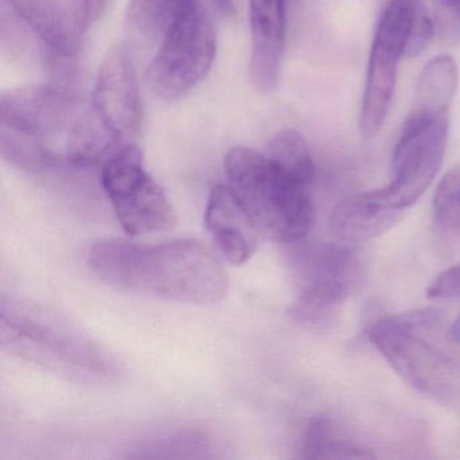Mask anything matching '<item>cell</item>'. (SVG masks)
I'll return each mask as SVG.
<instances>
[{"label": "cell", "mask_w": 460, "mask_h": 460, "mask_svg": "<svg viewBox=\"0 0 460 460\" xmlns=\"http://www.w3.org/2000/svg\"><path fill=\"white\" fill-rule=\"evenodd\" d=\"M122 149L93 102L66 88L31 85L0 99V150L21 171L103 165Z\"/></svg>", "instance_id": "obj_1"}, {"label": "cell", "mask_w": 460, "mask_h": 460, "mask_svg": "<svg viewBox=\"0 0 460 460\" xmlns=\"http://www.w3.org/2000/svg\"><path fill=\"white\" fill-rule=\"evenodd\" d=\"M88 262L109 287L158 300L206 305L219 303L228 290L219 258L195 239L158 244L104 239L91 247Z\"/></svg>", "instance_id": "obj_2"}, {"label": "cell", "mask_w": 460, "mask_h": 460, "mask_svg": "<svg viewBox=\"0 0 460 460\" xmlns=\"http://www.w3.org/2000/svg\"><path fill=\"white\" fill-rule=\"evenodd\" d=\"M230 187L249 212L261 235L282 244L306 239L314 207L305 185L282 172L266 155L236 146L226 155Z\"/></svg>", "instance_id": "obj_3"}, {"label": "cell", "mask_w": 460, "mask_h": 460, "mask_svg": "<svg viewBox=\"0 0 460 460\" xmlns=\"http://www.w3.org/2000/svg\"><path fill=\"white\" fill-rule=\"evenodd\" d=\"M443 314L420 309L382 317L368 327L371 343L417 392L441 402L456 397L459 366L441 347Z\"/></svg>", "instance_id": "obj_4"}, {"label": "cell", "mask_w": 460, "mask_h": 460, "mask_svg": "<svg viewBox=\"0 0 460 460\" xmlns=\"http://www.w3.org/2000/svg\"><path fill=\"white\" fill-rule=\"evenodd\" d=\"M0 339L4 349L76 379L110 378L117 374L111 355L41 309L2 303Z\"/></svg>", "instance_id": "obj_5"}, {"label": "cell", "mask_w": 460, "mask_h": 460, "mask_svg": "<svg viewBox=\"0 0 460 460\" xmlns=\"http://www.w3.org/2000/svg\"><path fill=\"white\" fill-rule=\"evenodd\" d=\"M217 56V34L199 0H190L172 23L146 71L149 87L158 98L174 101L208 75Z\"/></svg>", "instance_id": "obj_6"}, {"label": "cell", "mask_w": 460, "mask_h": 460, "mask_svg": "<svg viewBox=\"0 0 460 460\" xmlns=\"http://www.w3.org/2000/svg\"><path fill=\"white\" fill-rule=\"evenodd\" d=\"M102 185L128 235L165 233L176 226L173 207L145 169L138 145L125 147L102 165Z\"/></svg>", "instance_id": "obj_7"}, {"label": "cell", "mask_w": 460, "mask_h": 460, "mask_svg": "<svg viewBox=\"0 0 460 460\" xmlns=\"http://www.w3.org/2000/svg\"><path fill=\"white\" fill-rule=\"evenodd\" d=\"M419 6V0H390L379 17L360 107L359 128L365 139L374 138L384 125Z\"/></svg>", "instance_id": "obj_8"}, {"label": "cell", "mask_w": 460, "mask_h": 460, "mask_svg": "<svg viewBox=\"0 0 460 460\" xmlns=\"http://www.w3.org/2000/svg\"><path fill=\"white\" fill-rule=\"evenodd\" d=\"M448 114L411 110L393 153V180L386 190L405 211L429 188L443 165Z\"/></svg>", "instance_id": "obj_9"}, {"label": "cell", "mask_w": 460, "mask_h": 460, "mask_svg": "<svg viewBox=\"0 0 460 460\" xmlns=\"http://www.w3.org/2000/svg\"><path fill=\"white\" fill-rule=\"evenodd\" d=\"M91 102L119 146L137 145L144 125V106L133 53L128 47L117 45L104 56Z\"/></svg>", "instance_id": "obj_10"}, {"label": "cell", "mask_w": 460, "mask_h": 460, "mask_svg": "<svg viewBox=\"0 0 460 460\" xmlns=\"http://www.w3.org/2000/svg\"><path fill=\"white\" fill-rule=\"evenodd\" d=\"M288 246L290 270L300 290L336 288L352 296L359 289L363 263L351 247L305 239Z\"/></svg>", "instance_id": "obj_11"}, {"label": "cell", "mask_w": 460, "mask_h": 460, "mask_svg": "<svg viewBox=\"0 0 460 460\" xmlns=\"http://www.w3.org/2000/svg\"><path fill=\"white\" fill-rule=\"evenodd\" d=\"M13 12L44 48L53 69L69 74L79 55L82 31L61 0H7Z\"/></svg>", "instance_id": "obj_12"}, {"label": "cell", "mask_w": 460, "mask_h": 460, "mask_svg": "<svg viewBox=\"0 0 460 460\" xmlns=\"http://www.w3.org/2000/svg\"><path fill=\"white\" fill-rule=\"evenodd\" d=\"M250 77L261 93L279 87L287 37L285 0H250Z\"/></svg>", "instance_id": "obj_13"}, {"label": "cell", "mask_w": 460, "mask_h": 460, "mask_svg": "<svg viewBox=\"0 0 460 460\" xmlns=\"http://www.w3.org/2000/svg\"><path fill=\"white\" fill-rule=\"evenodd\" d=\"M204 222L217 249L233 265H243L257 252L260 230L230 185L212 188Z\"/></svg>", "instance_id": "obj_14"}, {"label": "cell", "mask_w": 460, "mask_h": 460, "mask_svg": "<svg viewBox=\"0 0 460 460\" xmlns=\"http://www.w3.org/2000/svg\"><path fill=\"white\" fill-rule=\"evenodd\" d=\"M386 188L351 196L331 212L328 226L336 239L344 243L370 241L389 231L402 217Z\"/></svg>", "instance_id": "obj_15"}, {"label": "cell", "mask_w": 460, "mask_h": 460, "mask_svg": "<svg viewBox=\"0 0 460 460\" xmlns=\"http://www.w3.org/2000/svg\"><path fill=\"white\" fill-rule=\"evenodd\" d=\"M190 0H130L126 15L128 45L137 49L157 48L172 23Z\"/></svg>", "instance_id": "obj_16"}, {"label": "cell", "mask_w": 460, "mask_h": 460, "mask_svg": "<svg viewBox=\"0 0 460 460\" xmlns=\"http://www.w3.org/2000/svg\"><path fill=\"white\" fill-rule=\"evenodd\" d=\"M457 88V66L449 56H438L425 64L417 83L414 110L448 114Z\"/></svg>", "instance_id": "obj_17"}, {"label": "cell", "mask_w": 460, "mask_h": 460, "mask_svg": "<svg viewBox=\"0 0 460 460\" xmlns=\"http://www.w3.org/2000/svg\"><path fill=\"white\" fill-rule=\"evenodd\" d=\"M376 455L339 436L332 420L314 417L304 430L301 457L305 459H373Z\"/></svg>", "instance_id": "obj_18"}, {"label": "cell", "mask_w": 460, "mask_h": 460, "mask_svg": "<svg viewBox=\"0 0 460 460\" xmlns=\"http://www.w3.org/2000/svg\"><path fill=\"white\" fill-rule=\"evenodd\" d=\"M266 155L300 184L314 182V161L306 139L296 130H282L269 141Z\"/></svg>", "instance_id": "obj_19"}, {"label": "cell", "mask_w": 460, "mask_h": 460, "mask_svg": "<svg viewBox=\"0 0 460 460\" xmlns=\"http://www.w3.org/2000/svg\"><path fill=\"white\" fill-rule=\"evenodd\" d=\"M433 222L438 230L460 236V166L444 174L432 203Z\"/></svg>", "instance_id": "obj_20"}, {"label": "cell", "mask_w": 460, "mask_h": 460, "mask_svg": "<svg viewBox=\"0 0 460 460\" xmlns=\"http://www.w3.org/2000/svg\"><path fill=\"white\" fill-rule=\"evenodd\" d=\"M206 438L199 436L198 433H179V435L168 436V438H157L153 443L147 444L145 448L139 449L137 457H176V452L179 456H187L185 452L201 451L207 449Z\"/></svg>", "instance_id": "obj_21"}, {"label": "cell", "mask_w": 460, "mask_h": 460, "mask_svg": "<svg viewBox=\"0 0 460 460\" xmlns=\"http://www.w3.org/2000/svg\"><path fill=\"white\" fill-rule=\"evenodd\" d=\"M435 21L430 20L429 15L424 12L421 4H420L416 15H414L411 34H409L405 56L417 58V56L421 55V53L427 49L430 41H432L433 36H435Z\"/></svg>", "instance_id": "obj_22"}, {"label": "cell", "mask_w": 460, "mask_h": 460, "mask_svg": "<svg viewBox=\"0 0 460 460\" xmlns=\"http://www.w3.org/2000/svg\"><path fill=\"white\" fill-rule=\"evenodd\" d=\"M435 25L444 36H460V0H433Z\"/></svg>", "instance_id": "obj_23"}, {"label": "cell", "mask_w": 460, "mask_h": 460, "mask_svg": "<svg viewBox=\"0 0 460 460\" xmlns=\"http://www.w3.org/2000/svg\"><path fill=\"white\" fill-rule=\"evenodd\" d=\"M109 4L110 0H69L72 15L82 33L101 20Z\"/></svg>", "instance_id": "obj_24"}, {"label": "cell", "mask_w": 460, "mask_h": 460, "mask_svg": "<svg viewBox=\"0 0 460 460\" xmlns=\"http://www.w3.org/2000/svg\"><path fill=\"white\" fill-rule=\"evenodd\" d=\"M427 295L430 298H459L460 265L452 266L436 276L428 287Z\"/></svg>", "instance_id": "obj_25"}, {"label": "cell", "mask_w": 460, "mask_h": 460, "mask_svg": "<svg viewBox=\"0 0 460 460\" xmlns=\"http://www.w3.org/2000/svg\"><path fill=\"white\" fill-rule=\"evenodd\" d=\"M212 2L223 14H233L235 12V0H212Z\"/></svg>", "instance_id": "obj_26"}, {"label": "cell", "mask_w": 460, "mask_h": 460, "mask_svg": "<svg viewBox=\"0 0 460 460\" xmlns=\"http://www.w3.org/2000/svg\"><path fill=\"white\" fill-rule=\"evenodd\" d=\"M449 335H451L452 341L460 343V314L457 316V319L455 320L454 324H452L451 330H449Z\"/></svg>", "instance_id": "obj_27"}]
</instances>
